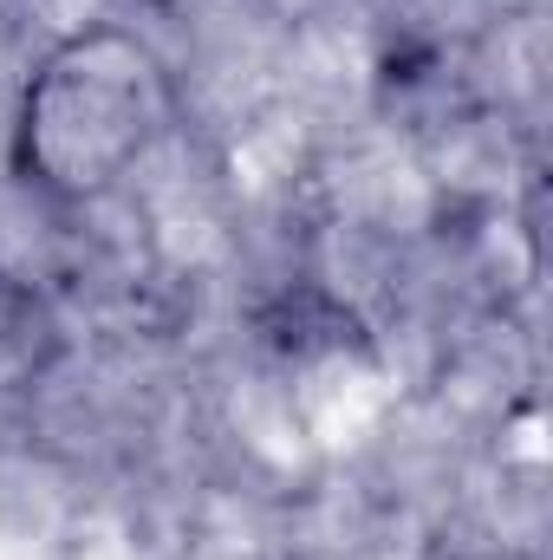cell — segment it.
Listing matches in <instances>:
<instances>
[{
	"label": "cell",
	"mask_w": 553,
	"mask_h": 560,
	"mask_svg": "<svg viewBox=\"0 0 553 560\" xmlns=\"http://www.w3.org/2000/svg\"><path fill=\"white\" fill-rule=\"evenodd\" d=\"M169 118L176 92L163 59L125 26H85L33 66L20 92L13 163L33 189L85 202L105 196L138 156H150Z\"/></svg>",
	"instance_id": "1"
},
{
	"label": "cell",
	"mask_w": 553,
	"mask_h": 560,
	"mask_svg": "<svg viewBox=\"0 0 553 560\" xmlns=\"http://www.w3.org/2000/svg\"><path fill=\"white\" fill-rule=\"evenodd\" d=\"M66 359V319L46 287L0 275V392H33Z\"/></svg>",
	"instance_id": "2"
}]
</instances>
